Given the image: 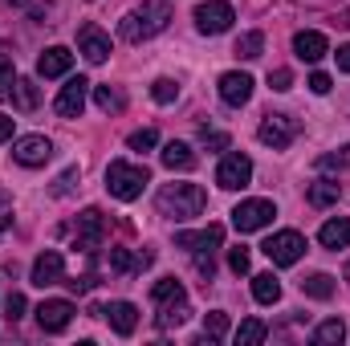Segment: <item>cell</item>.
<instances>
[{
  "instance_id": "17",
  "label": "cell",
  "mask_w": 350,
  "mask_h": 346,
  "mask_svg": "<svg viewBox=\"0 0 350 346\" xmlns=\"http://www.w3.org/2000/svg\"><path fill=\"white\" fill-rule=\"evenodd\" d=\"M220 98H224L228 106H245V102L253 98V78H249V74H241V70L220 74Z\"/></svg>"
},
{
  "instance_id": "43",
  "label": "cell",
  "mask_w": 350,
  "mask_h": 346,
  "mask_svg": "<svg viewBox=\"0 0 350 346\" xmlns=\"http://www.w3.org/2000/svg\"><path fill=\"white\" fill-rule=\"evenodd\" d=\"M74 179H78V168H70V172H66L62 179H57V183H53V196H66V191L74 187Z\"/></svg>"
},
{
  "instance_id": "19",
  "label": "cell",
  "mask_w": 350,
  "mask_h": 346,
  "mask_svg": "<svg viewBox=\"0 0 350 346\" xmlns=\"http://www.w3.org/2000/svg\"><path fill=\"white\" fill-rule=\"evenodd\" d=\"M70 66H74V53H70L66 45H49V49L37 57V74H41V78H62V74H70Z\"/></svg>"
},
{
  "instance_id": "36",
  "label": "cell",
  "mask_w": 350,
  "mask_h": 346,
  "mask_svg": "<svg viewBox=\"0 0 350 346\" xmlns=\"http://www.w3.org/2000/svg\"><path fill=\"white\" fill-rule=\"evenodd\" d=\"M151 98H155L159 106H167V102H175V98H179V82H172V78H159V82L151 86Z\"/></svg>"
},
{
  "instance_id": "35",
  "label": "cell",
  "mask_w": 350,
  "mask_h": 346,
  "mask_svg": "<svg viewBox=\"0 0 350 346\" xmlns=\"http://www.w3.org/2000/svg\"><path fill=\"white\" fill-rule=\"evenodd\" d=\"M12 86H16V66H12L8 53H0V98H8Z\"/></svg>"
},
{
  "instance_id": "41",
  "label": "cell",
  "mask_w": 350,
  "mask_h": 346,
  "mask_svg": "<svg viewBox=\"0 0 350 346\" xmlns=\"http://www.w3.org/2000/svg\"><path fill=\"white\" fill-rule=\"evenodd\" d=\"M200 139H204V147H212V151H224V147H228V135H224V131H208V127H204Z\"/></svg>"
},
{
  "instance_id": "9",
  "label": "cell",
  "mask_w": 350,
  "mask_h": 346,
  "mask_svg": "<svg viewBox=\"0 0 350 346\" xmlns=\"http://www.w3.org/2000/svg\"><path fill=\"white\" fill-rule=\"evenodd\" d=\"M12 159H16L21 168H45V163L53 159V143H49L45 135H21V139L12 143Z\"/></svg>"
},
{
  "instance_id": "15",
  "label": "cell",
  "mask_w": 350,
  "mask_h": 346,
  "mask_svg": "<svg viewBox=\"0 0 350 346\" xmlns=\"http://www.w3.org/2000/svg\"><path fill=\"white\" fill-rule=\"evenodd\" d=\"M62 277H66V257L57 249H45L41 257L33 261V285L45 289V285H57Z\"/></svg>"
},
{
  "instance_id": "27",
  "label": "cell",
  "mask_w": 350,
  "mask_h": 346,
  "mask_svg": "<svg viewBox=\"0 0 350 346\" xmlns=\"http://www.w3.org/2000/svg\"><path fill=\"white\" fill-rule=\"evenodd\" d=\"M183 297H187V289H183V281H175V277L155 281V289H151V302H155V306H172V302H183Z\"/></svg>"
},
{
  "instance_id": "39",
  "label": "cell",
  "mask_w": 350,
  "mask_h": 346,
  "mask_svg": "<svg viewBox=\"0 0 350 346\" xmlns=\"http://www.w3.org/2000/svg\"><path fill=\"white\" fill-rule=\"evenodd\" d=\"M4 4H16V8H25V12H33V16H49V0H4Z\"/></svg>"
},
{
  "instance_id": "20",
  "label": "cell",
  "mask_w": 350,
  "mask_h": 346,
  "mask_svg": "<svg viewBox=\"0 0 350 346\" xmlns=\"http://www.w3.org/2000/svg\"><path fill=\"white\" fill-rule=\"evenodd\" d=\"M318 241H322V249H350V220L347 216H334V220H326L322 228H318Z\"/></svg>"
},
{
  "instance_id": "28",
  "label": "cell",
  "mask_w": 350,
  "mask_h": 346,
  "mask_svg": "<svg viewBox=\"0 0 350 346\" xmlns=\"http://www.w3.org/2000/svg\"><path fill=\"white\" fill-rule=\"evenodd\" d=\"M347 338V326H342V318H326L318 330H314V346H338Z\"/></svg>"
},
{
  "instance_id": "30",
  "label": "cell",
  "mask_w": 350,
  "mask_h": 346,
  "mask_svg": "<svg viewBox=\"0 0 350 346\" xmlns=\"http://www.w3.org/2000/svg\"><path fill=\"white\" fill-rule=\"evenodd\" d=\"M265 49V33H241V41H237V57H245V62H253V57H261Z\"/></svg>"
},
{
  "instance_id": "38",
  "label": "cell",
  "mask_w": 350,
  "mask_h": 346,
  "mask_svg": "<svg viewBox=\"0 0 350 346\" xmlns=\"http://www.w3.org/2000/svg\"><path fill=\"white\" fill-rule=\"evenodd\" d=\"M249 265H253L249 249H228V269H232L237 277H245V273H249Z\"/></svg>"
},
{
  "instance_id": "3",
  "label": "cell",
  "mask_w": 350,
  "mask_h": 346,
  "mask_svg": "<svg viewBox=\"0 0 350 346\" xmlns=\"http://www.w3.org/2000/svg\"><path fill=\"white\" fill-rule=\"evenodd\" d=\"M151 183V172L143 168V163H122V159H114L110 168H106V191L114 196V200H139L143 196V187Z\"/></svg>"
},
{
  "instance_id": "12",
  "label": "cell",
  "mask_w": 350,
  "mask_h": 346,
  "mask_svg": "<svg viewBox=\"0 0 350 346\" xmlns=\"http://www.w3.org/2000/svg\"><path fill=\"white\" fill-rule=\"evenodd\" d=\"M86 94H90V82L78 74V78H70L62 94H57V102H53V110L62 114V118H82V110H86Z\"/></svg>"
},
{
  "instance_id": "16",
  "label": "cell",
  "mask_w": 350,
  "mask_h": 346,
  "mask_svg": "<svg viewBox=\"0 0 350 346\" xmlns=\"http://www.w3.org/2000/svg\"><path fill=\"white\" fill-rule=\"evenodd\" d=\"M293 53L314 66V62H322V57L330 53V41H326V33H318V29H301V33L293 37Z\"/></svg>"
},
{
  "instance_id": "7",
  "label": "cell",
  "mask_w": 350,
  "mask_h": 346,
  "mask_svg": "<svg viewBox=\"0 0 350 346\" xmlns=\"http://www.w3.org/2000/svg\"><path fill=\"white\" fill-rule=\"evenodd\" d=\"M249 179H253V159H249V155L228 151V155L220 159V168H216V183H220L224 191H241V187H249Z\"/></svg>"
},
{
  "instance_id": "42",
  "label": "cell",
  "mask_w": 350,
  "mask_h": 346,
  "mask_svg": "<svg viewBox=\"0 0 350 346\" xmlns=\"http://www.w3.org/2000/svg\"><path fill=\"white\" fill-rule=\"evenodd\" d=\"M269 86L285 94V90L293 86V74H289V70H269Z\"/></svg>"
},
{
  "instance_id": "24",
  "label": "cell",
  "mask_w": 350,
  "mask_h": 346,
  "mask_svg": "<svg viewBox=\"0 0 350 346\" xmlns=\"http://www.w3.org/2000/svg\"><path fill=\"white\" fill-rule=\"evenodd\" d=\"M147 253L139 257V253H131V249H110V269L114 273H122V277H131V273H143V265H147Z\"/></svg>"
},
{
  "instance_id": "26",
  "label": "cell",
  "mask_w": 350,
  "mask_h": 346,
  "mask_svg": "<svg viewBox=\"0 0 350 346\" xmlns=\"http://www.w3.org/2000/svg\"><path fill=\"white\" fill-rule=\"evenodd\" d=\"M253 297H257L261 306H277V302H281V281H277L273 273H257V277H253Z\"/></svg>"
},
{
  "instance_id": "23",
  "label": "cell",
  "mask_w": 350,
  "mask_h": 346,
  "mask_svg": "<svg viewBox=\"0 0 350 346\" xmlns=\"http://www.w3.org/2000/svg\"><path fill=\"white\" fill-rule=\"evenodd\" d=\"M334 289H338V281H334L330 273H310V277L301 281V293H306V297H318V302H330Z\"/></svg>"
},
{
  "instance_id": "6",
  "label": "cell",
  "mask_w": 350,
  "mask_h": 346,
  "mask_svg": "<svg viewBox=\"0 0 350 346\" xmlns=\"http://www.w3.org/2000/svg\"><path fill=\"white\" fill-rule=\"evenodd\" d=\"M237 21V8L228 0H208V4H196V29L216 37V33H228Z\"/></svg>"
},
{
  "instance_id": "14",
  "label": "cell",
  "mask_w": 350,
  "mask_h": 346,
  "mask_svg": "<svg viewBox=\"0 0 350 346\" xmlns=\"http://www.w3.org/2000/svg\"><path fill=\"white\" fill-rule=\"evenodd\" d=\"M175 245L179 249H191V253H212V249L224 245V228L220 224H208L200 232H175Z\"/></svg>"
},
{
  "instance_id": "33",
  "label": "cell",
  "mask_w": 350,
  "mask_h": 346,
  "mask_svg": "<svg viewBox=\"0 0 350 346\" xmlns=\"http://www.w3.org/2000/svg\"><path fill=\"white\" fill-rule=\"evenodd\" d=\"M12 94H16V106H21V110H37V102H41V94H37V86H33L29 78H16Z\"/></svg>"
},
{
  "instance_id": "45",
  "label": "cell",
  "mask_w": 350,
  "mask_h": 346,
  "mask_svg": "<svg viewBox=\"0 0 350 346\" xmlns=\"http://www.w3.org/2000/svg\"><path fill=\"white\" fill-rule=\"evenodd\" d=\"M66 285H70V289H78V293H86V289H94V285H98V277H94V273H86V277H74V281H66Z\"/></svg>"
},
{
  "instance_id": "5",
  "label": "cell",
  "mask_w": 350,
  "mask_h": 346,
  "mask_svg": "<svg viewBox=\"0 0 350 346\" xmlns=\"http://www.w3.org/2000/svg\"><path fill=\"white\" fill-rule=\"evenodd\" d=\"M273 216H277L273 200H241L232 208V228L237 232H261V228L273 224Z\"/></svg>"
},
{
  "instance_id": "46",
  "label": "cell",
  "mask_w": 350,
  "mask_h": 346,
  "mask_svg": "<svg viewBox=\"0 0 350 346\" xmlns=\"http://www.w3.org/2000/svg\"><path fill=\"white\" fill-rule=\"evenodd\" d=\"M310 90L314 94H330V74H310Z\"/></svg>"
},
{
  "instance_id": "22",
  "label": "cell",
  "mask_w": 350,
  "mask_h": 346,
  "mask_svg": "<svg viewBox=\"0 0 350 346\" xmlns=\"http://www.w3.org/2000/svg\"><path fill=\"white\" fill-rule=\"evenodd\" d=\"M342 200V183L338 179H314L310 183V204L314 208H330V204H338Z\"/></svg>"
},
{
  "instance_id": "8",
  "label": "cell",
  "mask_w": 350,
  "mask_h": 346,
  "mask_svg": "<svg viewBox=\"0 0 350 346\" xmlns=\"http://www.w3.org/2000/svg\"><path fill=\"white\" fill-rule=\"evenodd\" d=\"M257 139H261L265 147H273V151H285L297 139V122L289 114H265L261 127H257Z\"/></svg>"
},
{
  "instance_id": "2",
  "label": "cell",
  "mask_w": 350,
  "mask_h": 346,
  "mask_svg": "<svg viewBox=\"0 0 350 346\" xmlns=\"http://www.w3.org/2000/svg\"><path fill=\"white\" fill-rule=\"evenodd\" d=\"M155 208L159 216L167 220H196L204 208H208V191L200 183H167L159 196H155Z\"/></svg>"
},
{
  "instance_id": "44",
  "label": "cell",
  "mask_w": 350,
  "mask_h": 346,
  "mask_svg": "<svg viewBox=\"0 0 350 346\" xmlns=\"http://www.w3.org/2000/svg\"><path fill=\"white\" fill-rule=\"evenodd\" d=\"M196 269H200L204 277H212V273H216V261H212V253H196Z\"/></svg>"
},
{
  "instance_id": "4",
  "label": "cell",
  "mask_w": 350,
  "mask_h": 346,
  "mask_svg": "<svg viewBox=\"0 0 350 346\" xmlns=\"http://www.w3.org/2000/svg\"><path fill=\"white\" fill-rule=\"evenodd\" d=\"M261 253L273 261L277 269H289V265H297V261L306 257V237H301V232H293V228L273 232V237L261 245Z\"/></svg>"
},
{
  "instance_id": "37",
  "label": "cell",
  "mask_w": 350,
  "mask_h": 346,
  "mask_svg": "<svg viewBox=\"0 0 350 346\" xmlns=\"http://www.w3.org/2000/svg\"><path fill=\"white\" fill-rule=\"evenodd\" d=\"M155 143H159V135H155L151 127H143V131H135V135L126 139V147H131V151H151Z\"/></svg>"
},
{
  "instance_id": "48",
  "label": "cell",
  "mask_w": 350,
  "mask_h": 346,
  "mask_svg": "<svg viewBox=\"0 0 350 346\" xmlns=\"http://www.w3.org/2000/svg\"><path fill=\"white\" fill-rule=\"evenodd\" d=\"M8 139H12V118L0 114V143H8Z\"/></svg>"
},
{
  "instance_id": "25",
  "label": "cell",
  "mask_w": 350,
  "mask_h": 346,
  "mask_svg": "<svg viewBox=\"0 0 350 346\" xmlns=\"http://www.w3.org/2000/svg\"><path fill=\"white\" fill-rule=\"evenodd\" d=\"M155 310H159V318H155V322H159V330H179V326L191 318L187 297H183V302H172V306H155Z\"/></svg>"
},
{
  "instance_id": "34",
  "label": "cell",
  "mask_w": 350,
  "mask_h": 346,
  "mask_svg": "<svg viewBox=\"0 0 350 346\" xmlns=\"http://www.w3.org/2000/svg\"><path fill=\"white\" fill-rule=\"evenodd\" d=\"M318 168H322V172H350V143L347 147H338L334 155H322Z\"/></svg>"
},
{
  "instance_id": "49",
  "label": "cell",
  "mask_w": 350,
  "mask_h": 346,
  "mask_svg": "<svg viewBox=\"0 0 350 346\" xmlns=\"http://www.w3.org/2000/svg\"><path fill=\"white\" fill-rule=\"evenodd\" d=\"M347 277H350V269H347Z\"/></svg>"
},
{
  "instance_id": "13",
  "label": "cell",
  "mask_w": 350,
  "mask_h": 346,
  "mask_svg": "<svg viewBox=\"0 0 350 346\" xmlns=\"http://www.w3.org/2000/svg\"><path fill=\"white\" fill-rule=\"evenodd\" d=\"M78 49H82L86 62L102 66V62L110 57V37H106L98 25H82V29H78Z\"/></svg>"
},
{
  "instance_id": "1",
  "label": "cell",
  "mask_w": 350,
  "mask_h": 346,
  "mask_svg": "<svg viewBox=\"0 0 350 346\" xmlns=\"http://www.w3.org/2000/svg\"><path fill=\"white\" fill-rule=\"evenodd\" d=\"M167 25H172V0H143V8L122 16L118 33H122V41L139 45V41H151L155 33H163Z\"/></svg>"
},
{
  "instance_id": "18",
  "label": "cell",
  "mask_w": 350,
  "mask_h": 346,
  "mask_svg": "<svg viewBox=\"0 0 350 346\" xmlns=\"http://www.w3.org/2000/svg\"><path fill=\"white\" fill-rule=\"evenodd\" d=\"M102 314H106L110 330H114V334H122V338H131V334H135V326H139V310H135L131 302H110V306H102Z\"/></svg>"
},
{
  "instance_id": "47",
  "label": "cell",
  "mask_w": 350,
  "mask_h": 346,
  "mask_svg": "<svg viewBox=\"0 0 350 346\" xmlns=\"http://www.w3.org/2000/svg\"><path fill=\"white\" fill-rule=\"evenodd\" d=\"M334 62H338V70H342V74H350V41H347V45H338Z\"/></svg>"
},
{
  "instance_id": "11",
  "label": "cell",
  "mask_w": 350,
  "mask_h": 346,
  "mask_svg": "<svg viewBox=\"0 0 350 346\" xmlns=\"http://www.w3.org/2000/svg\"><path fill=\"white\" fill-rule=\"evenodd\" d=\"M102 237H106V216H102L98 208H86V212L78 216L74 249H82V253H94V249H102Z\"/></svg>"
},
{
  "instance_id": "40",
  "label": "cell",
  "mask_w": 350,
  "mask_h": 346,
  "mask_svg": "<svg viewBox=\"0 0 350 346\" xmlns=\"http://www.w3.org/2000/svg\"><path fill=\"white\" fill-rule=\"evenodd\" d=\"M4 310H8V322H21L25 318V293H8Z\"/></svg>"
},
{
  "instance_id": "32",
  "label": "cell",
  "mask_w": 350,
  "mask_h": 346,
  "mask_svg": "<svg viewBox=\"0 0 350 346\" xmlns=\"http://www.w3.org/2000/svg\"><path fill=\"white\" fill-rule=\"evenodd\" d=\"M204 334H208L212 343H220V338L228 334V314H224V310H212V314H204Z\"/></svg>"
},
{
  "instance_id": "21",
  "label": "cell",
  "mask_w": 350,
  "mask_h": 346,
  "mask_svg": "<svg viewBox=\"0 0 350 346\" xmlns=\"http://www.w3.org/2000/svg\"><path fill=\"white\" fill-rule=\"evenodd\" d=\"M159 159H163L167 172H191V168H196V151H191L187 143H175V139L159 151Z\"/></svg>"
},
{
  "instance_id": "10",
  "label": "cell",
  "mask_w": 350,
  "mask_h": 346,
  "mask_svg": "<svg viewBox=\"0 0 350 346\" xmlns=\"http://www.w3.org/2000/svg\"><path fill=\"white\" fill-rule=\"evenodd\" d=\"M74 302H66V297H49V302H41L37 306V326L45 330V334H62L70 322H74Z\"/></svg>"
},
{
  "instance_id": "31",
  "label": "cell",
  "mask_w": 350,
  "mask_h": 346,
  "mask_svg": "<svg viewBox=\"0 0 350 346\" xmlns=\"http://www.w3.org/2000/svg\"><path fill=\"white\" fill-rule=\"evenodd\" d=\"M94 102H98V110H106V114H118V110L126 106V98H122L114 86H98L94 90Z\"/></svg>"
},
{
  "instance_id": "29",
  "label": "cell",
  "mask_w": 350,
  "mask_h": 346,
  "mask_svg": "<svg viewBox=\"0 0 350 346\" xmlns=\"http://www.w3.org/2000/svg\"><path fill=\"white\" fill-rule=\"evenodd\" d=\"M269 338V326H265L261 318H245L241 326H237V343L241 346H257V343H265Z\"/></svg>"
}]
</instances>
